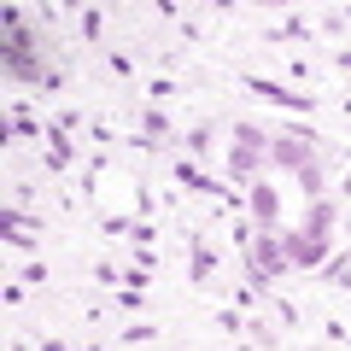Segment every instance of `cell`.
Here are the masks:
<instances>
[{"label":"cell","instance_id":"6da1fadb","mask_svg":"<svg viewBox=\"0 0 351 351\" xmlns=\"http://www.w3.org/2000/svg\"><path fill=\"white\" fill-rule=\"evenodd\" d=\"M269 158H276L281 170L299 176L311 199H322V164H316V135H311V129H287V135H276V141H269Z\"/></svg>","mask_w":351,"mask_h":351},{"label":"cell","instance_id":"7a4b0ae2","mask_svg":"<svg viewBox=\"0 0 351 351\" xmlns=\"http://www.w3.org/2000/svg\"><path fill=\"white\" fill-rule=\"evenodd\" d=\"M6 76H18V82H53V71H41L36 59V29L24 24V12L18 6H6Z\"/></svg>","mask_w":351,"mask_h":351},{"label":"cell","instance_id":"3957f363","mask_svg":"<svg viewBox=\"0 0 351 351\" xmlns=\"http://www.w3.org/2000/svg\"><path fill=\"white\" fill-rule=\"evenodd\" d=\"M287 269H293V263H287V252H281V240H269V234L246 240V281L258 293H269V281L287 276Z\"/></svg>","mask_w":351,"mask_h":351},{"label":"cell","instance_id":"277c9868","mask_svg":"<svg viewBox=\"0 0 351 351\" xmlns=\"http://www.w3.org/2000/svg\"><path fill=\"white\" fill-rule=\"evenodd\" d=\"M176 170V182H182V188H193V193H205V199H217V205H228V211H240V199H234V188H228V182H217V176H205L199 164H170Z\"/></svg>","mask_w":351,"mask_h":351},{"label":"cell","instance_id":"5b68a950","mask_svg":"<svg viewBox=\"0 0 351 351\" xmlns=\"http://www.w3.org/2000/svg\"><path fill=\"white\" fill-rule=\"evenodd\" d=\"M240 82H246L258 100H276V106H287V112H311V106H316L304 88H281V82H269V76H258V71H246Z\"/></svg>","mask_w":351,"mask_h":351},{"label":"cell","instance_id":"8992f818","mask_svg":"<svg viewBox=\"0 0 351 351\" xmlns=\"http://www.w3.org/2000/svg\"><path fill=\"white\" fill-rule=\"evenodd\" d=\"M281 252H287L293 269H322L328 263V240H311V234H281Z\"/></svg>","mask_w":351,"mask_h":351},{"label":"cell","instance_id":"52a82bcc","mask_svg":"<svg viewBox=\"0 0 351 351\" xmlns=\"http://www.w3.org/2000/svg\"><path fill=\"white\" fill-rule=\"evenodd\" d=\"M76 164V147H71V129L59 123V117H53L47 123V170H71Z\"/></svg>","mask_w":351,"mask_h":351},{"label":"cell","instance_id":"ba28073f","mask_svg":"<svg viewBox=\"0 0 351 351\" xmlns=\"http://www.w3.org/2000/svg\"><path fill=\"white\" fill-rule=\"evenodd\" d=\"M246 211L258 217V228L269 234V228H276V211H281V205H276V188H269V182H252V199H246Z\"/></svg>","mask_w":351,"mask_h":351},{"label":"cell","instance_id":"9c48e42d","mask_svg":"<svg viewBox=\"0 0 351 351\" xmlns=\"http://www.w3.org/2000/svg\"><path fill=\"white\" fill-rule=\"evenodd\" d=\"M188 246H193V263H188V281H193V287H205V281H211V276H217V252H211V246H205V240H199V234H193V240H188Z\"/></svg>","mask_w":351,"mask_h":351},{"label":"cell","instance_id":"30bf717a","mask_svg":"<svg viewBox=\"0 0 351 351\" xmlns=\"http://www.w3.org/2000/svg\"><path fill=\"white\" fill-rule=\"evenodd\" d=\"M135 117H141V135H147V141H158V147H170L176 123H170V117L158 112V106H147V112H135Z\"/></svg>","mask_w":351,"mask_h":351},{"label":"cell","instance_id":"8fae6325","mask_svg":"<svg viewBox=\"0 0 351 351\" xmlns=\"http://www.w3.org/2000/svg\"><path fill=\"white\" fill-rule=\"evenodd\" d=\"M328 228H334V205H328V199H311V223H304L299 234H311V240H328Z\"/></svg>","mask_w":351,"mask_h":351},{"label":"cell","instance_id":"7c38bea8","mask_svg":"<svg viewBox=\"0 0 351 351\" xmlns=\"http://www.w3.org/2000/svg\"><path fill=\"white\" fill-rule=\"evenodd\" d=\"M228 176H234V182H252V176H258V152L234 147V152H228Z\"/></svg>","mask_w":351,"mask_h":351},{"label":"cell","instance_id":"4fadbf2b","mask_svg":"<svg viewBox=\"0 0 351 351\" xmlns=\"http://www.w3.org/2000/svg\"><path fill=\"white\" fill-rule=\"evenodd\" d=\"M269 41H311V24H304V18H287V24L269 29Z\"/></svg>","mask_w":351,"mask_h":351},{"label":"cell","instance_id":"5bb4252c","mask_svg":"<svg viewBox=\"0 0 351 351\" xmlns=\"http://www.w3.org/2000/svg\"><path fill=\"white\" fill-rule=\"evenodd\" d=\"M12 135H24V141H36V135H41V123H36V112H24V106H18V112H12Z\"/></svg>","mask_w":351,"mask_h":351},{"label":"cell","instance_id":"9a60e30c","mask_svg":"<svg viewBox=\"0 0 351 351\" xmlns=\"http://www.w3.org/2000/svg\"><path fill=\"white\" fill-rule=\"evenodd\" d=\"M100 29H106L100 6H82V41H100Z\"/></svg>","mask_w":351,"mask_h":351},{"label":"cell","instance_id":"2e32d148","mask_svg":"<svg viewBox=\"0 0 351 351\" xmlns=\"http://www.w3.org/2000/svg\"><path fill=\"white\" fill-rule=\"evenodd\" d=\"M234 147H252V152H263V147H269V141H263V135H258V129H252V123H234Z\"/></svg>","mask_w":351,"mask_h":351},{"label":"cell","instance_id":"e0dca14e","mask_svg":"<svg viewBox=\"0 0 351 351\" xmlns=\"http://www.w3.org/2000/svg\"><path fill=\"white\" fill-rule=\"evenodd\" d=\"M117 311H147V299L135 287H117Z\"/></svg>","mask_w":351,"mask_h":351},{"label":"cell","instance_id":"ac0fdd59","mask_svg":"<svg viewBox=\"0 0 351 351\" xmlns=\"http://www.w3.org/2000/svg\"><path fill=\"white\" fill-rule=\"evenodd\" d=\"M100 228H106V234H129L135 223H129V217H100Z\"/></svg>","mask_w":351,"mask_h":351},{"label":"cell","instance_id":"d6986e66","mask_svg":"<svg viewBox=\"0 0 351 351\" xmlns=\"http://www.w3.org/2000/svg\"><path fill=\"white\" fill-rule=\"evenodd\" d=\"M217 328H228V334H246V322H240L234 311H217Z\"/></svg>","mask_w":351,"mask_h":351},{"label":"cell","instance_id":"ffe728a7","mask_svg":"<svg viewBox=\"0 0 351 351\" xmlns=\"http://www.w3.org/2000/svg\"><path fill=\"white\" fill-rule=\"evenodd\" d=\"M141 339H158V328H147V322H141V328H129V334H123V346H141Z\"/></svg>","mask_w":351,"mask_h":351},{"label":"cell","instance_id":"44dd1931","mask_svg":"<svg viewBox=\"0 0 351 351\" xmlns=\"http://www.w3.org/2000/svg\"><path fill=\"white\" fill-rule=\"evenodd\" d=\"M334 64H339V71H351V47H346V53H339V59H334Z\"/></svg>","mask_w":351,"mask_h":351},{"label":"cell","instance_id":"7402d4cb","mask_svg":"<svg viewBox=\"0 0 351 351\" xmlns=\"http://www.w3.org/2000/svg\"><path fill=\"white\" fill-rule=\"evenodd\" d=\"M41 351H71V346H64V339H47V346H41Z\"/></svg>","mask_w":351,"mask_h":351}]
</instances>
